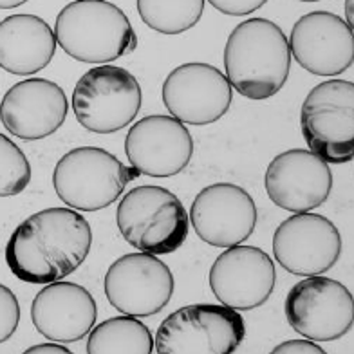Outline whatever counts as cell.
Here are the masks:
<instances>
[{
	"instance_id": "13",
	"label": "cell",
	"mask_w": 354,
	"mask_h": 354,
	"mask_svg": "<svg viewBox=\"0 0 354 354\" xmlns=\"http://www.w3.org/2000/svg\"><path fill=\"white\" fill-rule=\"evenodd\" d=\"M259 212L244 188L217 183L203 188L192 203L190 224L203 243L230 248L246 243L255 232Z\"/></svg>"
},
{
	"instance_id": "2",
	"label": "cell",
	"mask_w": 354,
	"mask_h": 354,
	"mask_svg": "<svg viewBox=\"0 0 354 354\" xmlns=\"http://www.w3.org/2000/svg\"><path fill=\"white\" fill-rule=\"evenodd\" d=\"M291 49L273 20L250 19L233 29L224 47L226 78L241 96L253 102L273 98L291 71Z\"/></svg>"
},
{
	"instance_id": "11",
	"label": "cell",
	"mask_w": 354,
	"mask_h": 354,
	"mask_svg": "<svg viewBox=\"0 0 354 354\" xmlns=\"http://www.w3.org/2000/svg\"><path fill=\"white\" fill-rule=\"evenodd\" d=\"M233 88L228 78L210 64H183L167 76L163 103L176 120L188 125H210L230 111Z\"/></svg>"
},
{
	"instance_id": "10",
	"label": "cell",
	"mask_w": 354,
	"mask_h": 354,
	"mask_svg": "<svg viewBox=\"0 0 354 354\" xmlns=\"http://www.w3.org/2000/svg\"><path fill=\"white\" fill-rule=\"evenodd\" d=\"M103 286L112 308L131 317H152L168 306L176 280L158 255L140 252L112 262Z\"/></svg>"
},
{
	"instance_id": "19",
	"label": "cell",
	"mask_w": 354,
	"mask_h": 354,
	"mask_svg": "<svg viewBox=\"0 0 354 354\" xmlns=\"http://www.w3.org/2000/svg\"><path fill=\"white\" fill-rule=\"evenodd\" d=\"M98 318L93 295L75 282H51L40 289L31 306V320L40 335L51 342L84 340Z\"/></svg>"
},
{
	"instance_id": "14",
	"label": "cell",
	"mask_w": 354,
	"mask_h": 354,
	"mask_svg": "<svg viewBox=\"0 0 354 354\" xmlns=\"http://www.w3.org/2000/svg\"><path fill=\"white\" fill-rule=\"evenodd\" d=\"M275 284V264L261 248L230 246L212 264V293L221 304L237 311L261 308Z\"/></svg>"
},
{
	"instance_id": "8",
	"label": "cell",
	"mask_w": 354,
	"mask_h": 354,
	"mask_svg": "<svg viewBox=\"0 0 354 354\" xmlns=\"http://www.w3.org/2000/svg\"><path fill=\"white\" fill-rule=\"evenodd\" d=\"M143 102L138 80L123 67L100 66L87 71L73 91V111L84 129L112 134L134 122Z\"/></svg>"
},
{
	"instance_id": "30",
	"label": "cell",
	"mask_w": 354,
	"mask_h": 354,
	"mask_svg": "<svg viewBox=\"0 0 354 354\" xmlns=\"http://www.w3.org/2000/svg\"><path fill=\"white\" fill-rule=\"evenodd\" d=\"M300 2H318V0H300Z\"/></svg>"
},
{
	"instance_id": "17",
	"label": "cell",
	"mask_w": 354,
	"mask_h": 354,
	"mask_svg": "<svg viewBox=\"0 0 354 354\" xmlns=\"http://www.w3.org/2000/svg\"><path fill=\"white\" fill-rule=\"evenodd\" d=\"M125 154L140 174L172 177L190 163L194 140L187 127L174 116L152 114L131 127L125 138Z\"/></svg>"
},
{
	"instance_id": "12",
	"label": "cell",
	"mask_w": 354,
	"mask_h": 354,
	"mask_svg": "<svg viewBox=\"0 0 354 354\" xmlns=\"http://www.w3.org/2000/svg\"><path fill=\"white\" fill-rule=\"evenodd\" d=\"M275 259L291 275H322L342 255V235L324 215L300 212L288 217L273 235Z\"/></svg>"
},
{
	"instance_id": "25",
	"label": "cell",
	"mask_w": 354,
	"mask_h": 354,
	"mask_svg": "<svg viewBox=\"0 0 354 354\" xmlns=\"http://www.w3.org/2000/svg\"><path fill=\"white\" fill-rule=\"evenodd\" d=\"M215 10L230 17H244L261 10L268 0H208Z\"/></svg>"
},
{
	"instance_id": "16",
	"label": "cell",
	"mask_w": 354,
	"mask_h": 354,
	"mask_svg": "<svg viewBox=\"0 0 354 354\" xmlns=\"http://www.w3.org/2000/svg\"><path fill=\"white\" fill-rule=\"evenodd\" d=\"M264 187L268 197L282 210L311 212L331 196L333 174L329 165L311 150L291 149L271 161Z\"/></svg>"
},
{
	"instance_id": "29",
	"label": "cell",
	"mask_w": 354,
	"mask_h": 354,
	"mask_svg": "<svg viewBox=\"0 0 354 354\" xmlns=\"http://www.w3.org/2000/svg\"><path fill=\"white\" fill-rule=\"evenodd\" d=\"M345 13H347V24L353 26V0L345 2Z\"/></svg>"
},
{
	"instance_id": "21",
	"label": "cell",
	"mask_w": 354,
	"mask_h": 354,
	"mask_svg": "<svg viewBox=\"0 0 354 354\" xmlns=\"http://www.w3.org/2000/svg\"><path fill=\"white\" fill-rule=\"evenodd\" d=\"M154 338L143 322L125 315L102 322L91 329L87 354H150Z\"/></svg>"
},
{
	"instance_id": "6",
	"label": "cell",
	"mask_w": 354,
	"mask_h": 354,
	"mask_svg": "<svg viewBox=\"0 0 354 354\" xmlns=\"http://www.w3.org/2000/svg\"><path fill=\"white\" fill-rule=\"evenodd\" d=\"M246 338L237 309L224 304H192L168 315L158 329V354H232Z\"/></svg>"
},
{
	"instance_id": "5",
	"label": "cell",
	"mask_w": 354,
	"mask_h": 354,
	"mask_svg": "<svg viewBox=\"0 0 354 354\" xmlns=\"http://www.w3.org/2000/svg\"><path fill=\"white\" fill-rule=\"evenodd\" d=\"M140 176L134 167H127L109 150L80 147L56 163L53 187L73 210L98 212L116 203L127 185Z\"/></svg>"
},
{
	"instance_id": "28",
	"label": "cell",
	"mask_w": 354,
	"mask_h": 354,
	"mask_svg": "<svg viewBox=\"0 0 354 354\" xmlns=\"http://www.w3.org/2000/svg\"><path fill=\"white\" fill-rule=\"evenodd\" d=\"M26 2L28 0H0V10H13V8H19Z\"/></svg>"
},
{
	"instance_id": "20",
	"label": "cell",
	"mask_w": 354,
	"mask_h": 354,
	"mask_svg": "<svg viewBox=\"0 0 354 354\" xmlns=\"http://www.w3.org/2000/svg\"><path fill=\"white\" fill-rule=\"evenodd\" d=\"M55 53V31L37 15H11L0 22V67L11 75H35L51 64Z\"/></svg>"
},
{
	"instance_id": "23",
	"label": "cell",
	"mask_w": 354,
	"mask_h": 354,
	"mask_svg": "<svg viewBox=\"0 0 354 354\" xmlns=\"http://www.w3.org/2000/svg\"><path fill=\"white\" fill-rule=\"evenodd\" d=\"M31 183V165L20 147L0 132V197L22 194Z\"/></svg>"
},
{
	"instance_id": "1",
	"label": "cell",
	"mask_w": 354,
	"mask_h": 354,
	"mask_svg": "<svg viewBox=\"0 0 354 354\" xmlns=\"http://www.w3.org/2000/svg\"><path fill=\"white\" fill-rule=\"evenodd\" d=\"M93 244V230L73 208H46L17 226L6 244V262L22 282L46 286L73 275Z\"/></svg>"
},
{
	"instance_id": "4",
	"label": "cell",
	"mask_w": 354,
	"mask_h": 354,
	"mask_svg": "<svg viewBox=\"0 0 354 354\" xmlns=\"http://www.w3.org/2000/svg\"><path fill=\"white\" fill-rule=\"evenodd\" d=\"M116 223L127 243L152 255L177 252L190 230V217L179 197L154 185L132 188L118 205Z\"/></svg>"
},
{
	"instance_id": "9",
	"label": "cell",
	"mask_w": 354,
	"mask_h": 354,
	"mask_svg": "<svg viewBox=\"0 0 354 354\" xmlns=\"http://www.w3.org/2000/svg\"><path fill=\"white\" fill-rule=\"evenodd\" d=\"M289 326L313 342H333L353 329L354 300L342 282L313 275L289 289L286 299Z\"/></svg>"
},
{
	"instance_id": "7",
	"label": "cell",
	"mask_w": 354,
	"mask_h": 354,
	"mask_svg": "<svg viewBox=\"0 0 354 354\" xmlns=\"http://www.w3.org/2000/svg\"><path fill=\"white\" fill-rule=\"evenodd\" d=\"M300 127L313 154L326 163H351L354 158L353 82L327 80L313 87L302 103Z\"/></svg>"
},
{
	"instance_id": "15",
	"label": "cell",
	"mask_w": 354,
	"mask_h": 354,
	"mask_svg": "<svg viewBox=\"0 0 354 354\" xmlns=\"http://www.w3.org/2000/svg\"><path fill=\"white\" fill-rule=\"evenodd\" d=\"M289 49L311 75H342L354 62L353 26L329 11H311L295 22Z\"/></svg>"
},
{
	"instance_id": "27",
	"label": "cell",
	"mask_w": 354,
	"mask_h": 354,
	"mask_svg": "<svg viewBox=\"0 0 354 354\" xmlns=\"http://www.w3.org/2000/svg\"><path fill=\"white\" fill-rule=\"evenodd\" d=\"M46 353L71 354V351L67 349V347H64V345H58V344H40L26 349V354H46Z\"/></svg>"
},
{
	"instance_id": "22",
	"label": "cell",
	"mask_w": 354,
	"mask_h": 354,
	"mask_svg": "<svg viewBox=\"0 0 354 354\" xmlns=\"http://www.w3.org/2000/svg\"><path fill=\"white\" fill-rule=\"evenodd\" d=\"M206 0H138V13L150 29L163 35H181L197 26Z\"/></svg>"
},
{
	"instance_id": "24",
	"label": "cell",
	"mask_w": 354,
	"mask_h": 354,
	"mask_svg": "<svg viewBox=\"0 0 354 354\" xmlns=\"http://www.w3.org/2000/svg\"><path fill=\"white\" fill-rule=\"evenodd\" d=\"M20 322V304L8 286L0 284V344L17 333Z\"/></svg>"
},
{
	"instance_id": "26",
	"label": "cell",
	"mask_w": 354,
	"mask_h": 354,
	"mask_svg": "<svg viewBox=\"0 0 354 354\" xmlns=\"http://www.w3.org/2000/svg\"><path fill=\"white\" fill-rule=\"evenodd\" d=\"M273 354H326V351L318 347L313 340H289L284 344L277 345L275 349L271 351Z\"/></svg>"
},
{
	"instance_id": "18",
	"label": "cell",
	"mask_w": 354,
	"mask_h": 354,
	"mask_svg": "<svg viewBox=\"0 0 354 354\" xmlns=\"http://www.w3.org/2000/svg\"><path fill=\"white\" fill-rule=\"evenodd\" d=\"M69 112L64 88L51 80L29 78L15 84L0 102V122L10 134L38 141L55 134Z\"/></svg>"
},
{
	"instance_id": "3",
	"label": "cell",
	"mask_w": 354,
	"mask_h": 354,
	"mask_svg": "<svg viewBox=\"0 0 354 354\" xmlns=\"http://www.w3.org/2000/svg\"><path fill=\"white\" fill-rule=\"evenodd\" d=\"M56 44L78 62L109 64L131 55L138 35L131 20L107 0H75L58 13Z\"/></svg>"
}]
</instances>
